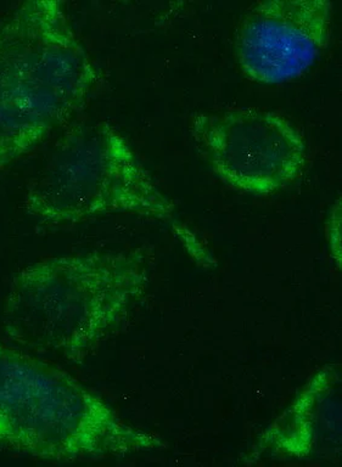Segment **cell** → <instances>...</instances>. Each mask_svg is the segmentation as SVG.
Wrapping results in <instances>:
<instances>
[{
  "instance_id": "1",
  "label": "cell",
  "mask_w": 342,
  "mask_h": 467,
  "mask_svg": "<svg viewBox=\"0 0 342 467\" xmlns=\"http://www.w3.org/2000/svg\"><path fill=\"white\" fill-rule=\"evenodd\" d=\"M150 285L140 250L56 255L13 277L2 306L6 341L81 364L121 330Z\"/></svg>"
},
{
  "instance_id": "2",
  "label": "cell",
  "mask_w": 342,
  "mask_h": 467,
  "mask_svg": "<svg viewBox=\"0 0 342 467\" xmlns=\"http://www.w3.org/2000/svg\"><path fill=\"white\" fill-rule=\"evenodd\" d=\"M99 80L64 3L30 0L0 18V174L74 122Z\"/></svg>"
},
{
  "instance_id": "3",
  "label": "cell",
  "mask_w": 342,
  "mask_h": 467,
  "mask_svg": "<svg viewBox=\"0 0 342 467\" xmlns=\"http://www.w3.org/2000/svg\"><path fill=\"white\" fill-rule=\"evenodd\" d=\"M0 449L57 463L162 451L96 390L38 354L0 341Z\"/></svg>"
},
{
  "instance_id": "4",
  "label": "cell",
  "mask_w": 342,
  "mask_h": 467,
  "mask_svg": "<svg viewBox=\"0 0 342 467\" xmlns=\"http://www.w3.org/2000/svg\"><path fill=\"white\" fill-rule=\"evenodd\" d=\"M24 203L26 213L46 226L110 214L150 219L172 229L196 258H207L125 135L105 120L72 122L61 130L28 182Z\"/></svg>"
},
{
  "instance_id": "5",
  "label": "cell",
  "mask_w": 342,
  "mask_h": 467,
  "mask_svg": "<svg viewBox=\"0 0 342 467\" xmlns=\"http://www.w3.org/2000/svg\"><path fill=\"white\" fill-rule=\"evenodd\" d=\"M189 133L211 171L233 190L275 195L307 167V145L291 120L261 109L196 112Z\"/></svg>"
},
{
  "instance_id": "6",
  "label": "cell",
  "mask_w": 342,
  "mask_h": 467,
  "mask_svg": "<svg viewBox=\"0 0 342 467\" xmlns=\"http://www.w3.org/2000/svg\"><path fill=\"white\" fill-rule=\"evenodd\" d=\"M329 0H267L253 4L236 31V60L253 82L275 86L300 78L329 46Z\"/></svg>"
},
{
  "instance_id": "7",
  "label": "cell",
  "mask_w": 342,
  "mask_h": 467,
  "mask_svg": "<svg viewBox=\"0 0 342 467\" xmlns=\"http://www.w3.org/2000/svg\"><path fill=\"white\" fill-rule=\"evenodd\" d=\"M341 367L316 368L240 460L245 465H338L342 458Z\"/></svg>"
}]
</instances>
